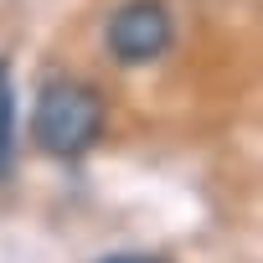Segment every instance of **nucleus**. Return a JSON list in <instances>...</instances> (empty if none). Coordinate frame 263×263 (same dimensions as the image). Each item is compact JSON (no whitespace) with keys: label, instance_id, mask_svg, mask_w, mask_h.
I'll return each instance as SVG.
<instances>
[{"label":"nucleus","instance_id":"obj_3","mask_svg":"<svg viewBox=\"0 0 263 263\" xmlns=\"http://www.w3.org/2000/svg\"><path fill=\"white\" fill-rule=\"evenodd\" d=\"M16 171V88H11V62L0 57V181Z\"/></svg>","mask_w":263,"mask_h":263},{"label":"nucleus","instance_id":"obj_4","mask_svg":"<svg viewBox=\"0 0 263 263\" xmlns=\"http://www.w3.org/2000/svg\"><path fill=\"white\" fill-rule=\"evenodd\" d=\"M98 263H165L155 253H114V258H98Z\"/></svg>","mask_w":263,"mask_h":263},{"label":"nucleus","instance_id":"obj_1","mask_svg":"<svg viewBox=\"0 0 263 263\" xmlns=\"http://www.w3.org/2000/svg\"><path fill=\"white\" fill-rule=\"evenodd\" d=\"M98 135H103V98H98V88H88L78 78H52L36 93V108H31L36 150H47L57 160H72V155L93 150Z\"/></svg>","mask_w":263,"mask_h":263},{"label":"nucleus","instance_id":"obj_2","mask_svg":"<svg viewBox=\"0 0 263 263\" xmlns=\"http://www.w3.org/2000/svg\"><path fill=\"white\" fill-rule=\"evenodd\" d=\"M176 42V21L165 0H124L108 16V52L124 67H145L155 57H165Z\"/></svg>","mask_w":263,"mask_h":263}]
</instances>
